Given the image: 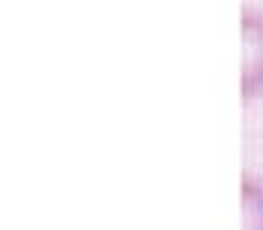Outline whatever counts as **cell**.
<instances>
[{
	"label": "cell",
	"mask_w": 263,
	"mask_h": 230,
	"mask_svg": "<svg viewBox=\"0 0 263 230\" xmlns=\"http://www.w3.org/2000/svg\"><path fill=\"white\" fill-rule=\"evenodd\" d=\"M242 99L263 96V12L242 9Z\"/></svg>",
	"instance_id": "6da1fadb"
},
{
	"label": "cell",
	"mask_w": 263,
	"mask_h": 230,
	"mask_svg": "<svg viewBox=\"0 0 263 230\" xmlns=\"http://www.w3.org/2000/svg\"><path fill=\"white\" fill-rule=\"evenodd\" d=\"M242 230H263V180L260 177H242Z\"/></svg>",
	"instance_id": "7a4b0ae2"
}]
</instances>
